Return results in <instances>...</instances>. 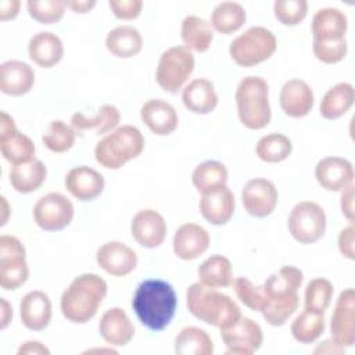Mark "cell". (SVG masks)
<instances>
[{
  "label": "cell",
  "mask_w": 355,
  "mask_h": 355,
  "mask_svg": "<svg viewBox=\"0 0 355 355\" xmlns=\"http://www.w3.org/2000/svg\"><path fill=\"white\" fill-rule=\"evenodd\" d=\"M98 330L103 340L111 347H123L135 336V327L129 316L119 306L110 308L101 315Z\"/></svg>",
  "instance_id": "25"
},
{
  "label": "cell",
  "mask_w": 355,
  "mask_h": 355,
  "mask_svg": "<svg viewBox=\"0 0 355 355\" xmlns=\"http://www.w3.org/2000/svg\"><path fill=\"white\" fill-rule=\"evenodd\" d=\"M226 354L251 355L258 351L263 343L261 326L250 318L239 316L232 323L219 329Z\"/></svg>",
  "instance_id": "11"
},
{
  "label": "cell",
  "mask_w": 355,
  "mask_h": 355,
  "mask_svg": "<svg viewBox=\"0 0 355 355\" xmlns=\"http://www.w3.org/2000/svg\"><path fill=\"white\" fill-rule=\"evenodd\" d=\"M354 237H355V227L354 223H349L347 227L341 229L338 234V250L340 252L354 261L355 259V252H354Z\"/></svg>",
  "instance_id": "48"
},
{
  "label": "cell",
  "mask_w": 355,
  "mask_h": 355,
  "mask_svg": "<svg viewBox=\"0 0 355 355\" xmlns=\"http://www.w3.org/2000/svg\"><path fill=\"white\" fill-rule=\"evenodd\" d=\"M304 282L302 272L291 265L282 266L262 284L263 301L261 313L272 326L284 324L298 309V288Z\"/></svg>",
  "instance_id": "1"
},
{
  "label": "cell",
  "mask_w": 355,
  "mask_h": 355,
  "mask_svg": "<svg viewBox=\"0 0 355 355\" xmlns=\"http://www.w3.org/2000/svg\"><path fill=\"white\" fill-rule=\"evenodd\" d=\"M35 85L32 67L19 60H8L0 65V90L8 96H24Z\"/></svg>",
  "instance_id": "26"
},
{
  "label": "cell",
  "mask_w": 355,
  "mask_h": 355,
  "mask_svg": "<svg viewBox=\"0 0 355 355\" xmlns=\"http://www.w3.org/2000/svg\"><path fill=\"white\" fill-rule=\"evenodd\" d=\"M121 121L119 110L115 105L104 104L97 110L94 116L87 118L82 112H75L71 116V126L75 129L76 133L83 130H94V135H105L116 129Z\"/></svg>",
  "instance_id": "30"
},
{
  "label": "cell",
  "mask_w": 355,
  "mask_h": 355,
  "mask_svg": "<svg viewBox=\"0 0 355 355\" xmlns=\"http://www.w3.org/2000/svg\"><path fill=\"white\" fill-rule=\"evenodd\" d=\"M355 100V89L348 82H340L330 87L320 100L319 112L324 119L333 121L345 115Z\"/></svg>",
  "instance_id": "31"
},
{
  "label": "cell",
  "mask_w": 355,
  "mask_h": 355,
  "mask_svg": "<svg viewBox=\"0 0 355 355\" xmlns=\"http://www.w3.org/2000/svg\"><path fill=\"white\" fill-rule=\"evenodd\" d=\"M178 300L173 287L159 279L141 282L133 295L132 306L147 329L154 331L164 330L175 316Z\"/></svg>",
  "instance_id": "2"
},
{
  "label": "cell",
  "mask_w": 355,
  "mask_h": 355,
  "mask_svg": "<svg viewBox=\"0 0 355 355\" xmlns=\"http://www.w3.org/2000/svg\"><path fill=\"white\" fill-rule=\"evenodd\" d=\"M197 273L200 283L208 287H230L233 283L232 262L229 258L219 254L208 257L198 266Z\"/></svg>",
  "instance_id": "36"
},
{
  "label": "cell",
  "mask_w": 355,
  "mask_h": 355,
  "mask_svg": "<svg viewBox=\"0 0 355 355\" xmlns=\"http://www.w3.org/2000/svg\"><path fill=\"white\" fill-rule=\"evenodd\" d=\"M67 1L62 0H28L26 8L29 15L40 24L58 22L65 12Z\"/></svg>",
  "instance_id": "43"
},
{
  "label": "cell",
  "mask_w": 355,
  "mask_h": 355,
  "mask_svg": "<svg viewBox=\"0 0 355 355\" xmlns=\"http://www.w3.org/2000/svg\"><path fill=\"white\" fill-rule=\"evenodd\" d=\"M240 122L252 130L269 125L272 112L269 105V86L261 76H245L240 80L234 94Z\"/></svg>",
  "instance_id": "5"
},
{
  "label": "cell",
  "mask_w": 355,
  "mask_h": 355,
  "mask_svg": "<svg viewBox=\"0 0 355 355\" xmlns=\"http://www.w3.org/2000/svg\"><path fill=\"white\" fill-rule=\"evenodd\" d=\"M331 340L340 347L355 344V291L345 288L340 293L330 322Z\"/></svg>",
  "instance_id": "14"
},
{
  "label": "cell",
  "mask_w": 355,
  "mask_h": 355,
  "mask_svg": "<svg viewBox=\"0 0 355 355\" xmlns=\"http://www.w3.org/2000/svg\"><path fill=\"white\" fill-rule=\"evenodd\" d=\"M333 293H334V287L330 280L323 277L312 279L306 284L305 294H304L305 311L324 313L326 309L330 306Z\"/></svg>",
  "instance_id": "42"
},
{
  "label": "cell",
  "mask_w": 355,
  "mask_h": 355,
  "mask_svg": "<svg viewBox=\"0 0 355 355\" xmlns=\"http://www.w3.org/2000/svg\"><path fill=\"white\" fill-rule=\"evenodd\" d=\"M313 92L302 79H288L280 89L279 101L286 115L291 118H302L308 115L313 107Z\"/></svg>",
  "instance_id": "22"
},
{
  "label": "cell",
  "mask_w": 355,
  "mask_h": 355,
  "mask_svg": "<svg viewBox=\"0 0 355 355\" xmlns=\"http://www.w3.org/2000/svg\"><path fill=\"white\" fill-rule=\"evenodd\" d=\"M75 129L61 119L51 121L42 136V141L44 143V146L55 154L67 153L75 144Z\"/></svg>",
  "instance_id": "41"
},
{
  "label": "cell",
  "mask_w": 355,
  "mask_h": 355,
  "mask_svg": "<svg viewBox=\"0 0 355 355\" xmlns=\"http://www.w3.org/2000/svg\"><path fill=\"white\" fill-rule=\"evenodd\" d=\"M110 8L119 19H135L140 15L143 8L141 0H110Z\"/></svg>",
  "instance_id": "47"
},
{
  "label": "cell",
  "mask_w": 355,
  "mask_h": 355,
  "mask_svg": "<svg viewBox=\"0 0 355 355\" xmlns=\"http://www.w3.org/2000/svg\"><path fill=\"white\" fill-rule=\"evenodd\" d=\"M96 6L94 0H72L67 1V7H69L73 12L86 14Z\"/></svg>",
  "instance_id": "52"
},
{
  "label": "cell",
  "mask_w": 355,
  "mask_h": 355,
  "mask_svg": "<svg viewBox=\"0 0 355 355\" xmlns=\"http://www.w3.org/2000/svg\"><path fill=\"white\" fill-rule=\"evenodd\" d=\"M200 212L202 218L215 226L226 225L234 214V196L232 190L223 184L201 193Z\"/></svg>",
  "instance_id": "18"
},
{
  "label": "cell",
  "mask_w": 355,
  "mask_h": 355,
  "mask_svg": "<svg viewBox=\"0 0 355 355\" xmlns=\"http://www.w3.org/2000/svg\"><path fill=\"white\" fill-rule=\"evenodd\" d=\"M247 19L245 8L237 1H222L211 12L209 24L214 31L230 35L237 32Z\"/></svg>",
  "instance_id": "35"
},
{
  "label": "cell",
  "mask_w": 355,
  "mask_h": 355,
  "mask_svg": "<svg viewBox=\"0 0 355 355\" xmlns=\"http://www.w3.org/2000/svg\"><path fill=\"white\" fill-rule=\"evenodd\" d=\"M18 355H49L50 351L46 345H43L40 341H33V340H29V341H25L17 351Z\"/></svg>",
  "instance_id": "51"
},
{
  "label": "cell",
  "mask_w": 355,
  "mask_h": 355,
  "mask_svg": "<svg viewBox=\"0 0 355 355\" xmlns=\"http://www.w3.org/2000/svg\"><path fill=\"white\" fill-rule=\"evenodd\" d=\"M0 151L11 165L35 159V144L26 135L21 133L14 119L4 111L0 114Z\"/></svg>",
  "instance_id": "13"
},
{
  "label": "cell",
  "mask_w": 355,
  "mask_h": 355,
  "mask_svg": "<svg viewBox=\"0 0 355 355\" xmlns=\"http://www.w3.org/2000/svg\"><path fill=\"white\" fill-rule=\"evenodd\" d=\"M324 313L304 311L291 322L290 330L298 343L311 344L324 333Z\"/></svg>",
  "instance_id": "38"
},
{
  "label": "cell",
  "mask_w": 355,
  "mask_h": 355,
  "mask_svg": "<svg viewBox=\"0 0 355 355\" xmlns=\"http://www.w3.org/2000/svg\"><path fill=\"white\" fill-rule=\"evenodd\" d=\"M194 69V55L184 46H175L164 51L158 60L155 80L168 93H178Z\"/></svg>",
  "instance_id": "8"
},
{
  "label": "cell",
  "mask_w": 355,
  "mask_h": 355,
  "mask_svg": "<svg viewBox=\"0 0 355 355\" xmlns=\"http://www.w3.org/2000/svg\"><path fill=\"white\" fill-rule=\"evenodd\" d=\"M273 12L279 22L293 26L306 17L308 3L305 0H279L273 4Z\"/></svg>",
  "instance_id": "44"
},
{
  "label": "cell",
  "mask_w": 355,
  "mask_h": 355,
  "mask_svg": "<svg viewBox=\"0 0 355 355\" xmlns=\"http://www.w3.org/2000/svg\"><path fill=\"white\" fill-rule=\"evenodd\" d=\"M175 352L178 355H212L214 343L204 329L187 326L175 338Z\"/></svg>",
  "instance_id": "37"
},
{
  "label": "cell",
  "mask_w": 355,
  "mask_h": 355,
  "mask_svg": "<svg viewBox=\"0 0 355 355\" xmlns=\"http://www.w3.org/2000/svg\"><path fill=\"white\" fill-rule=\"evenodd\" d=\"M65 187L79 201H92L104 190V176L86 165L75 166L65 175Z\"/></svg>",
  "instance_id": "20"
},
{
  "label": "cell",
  "mask_w": 355,
  "mask_h": 355,
  "mask_svg": "<svg viewBox=\"0 0 355 355\" xmlns=\"http://www.w3.org/2000/svg\"><path fill=\"white\" fill-rule=\"evenodd\" d=\"M144 150L143 133L132 125H123L107 133L94 148L96 161L107 169H119Z\"/></svg>",
  "instance_id": "6"
},
{
  "label": "cell",
  "mask_w": 355,
  "mask_h": 355,
  "mask_svg": "<svg viewBox=\"0 0 355 355\" xmlns=\"http://www.w3.org/2000/svg\"><path fill=\"white\" fill-rule=\"evenodd\" d=\"M276 47L277 40L272 31L265 26H252L233 39L229 54L237 65L248 68L269 60Z\"/></svg>",
  "instance_id": "7"
},
{
  "label": "cell",
  "mask_w": 355,
  "mask_h": 355,
  "mask_svg": "<svg viewBox=\"0 0 355 355\" xmlns=\"http://www.w3.org/2000/svg\"><path fill=\"white\" fill-rule=\"evenodd\" d=\"M186 304L194 318L218 329L232 323L241 315L234 300L200 282L189 286Z\"/></svg>",
  "instance_id": "4"
},
{
  "label": "cell",
  "mask_w": 355,
  "mask_h": 355,
  "mask_svg": "<svg viewBox=\"0 0 355 355\" xmlns=\"http://www.w3.org/2000/svg\"><path fill=\"white\" fill-rule=\"evenodd\" d=\"M180 37L190 51L205 53L214 40V29L209 21L198 15H187L182 21Z\"/></svg>",
  "instance_id": "33"
},
{
  "label": "cell",
  "mask_w": 355,
  "mask_h": 355,
  "mask_svg": "<svg viewBox=\"0 0 355 355\" xmlns=\"http://www.w3.org/2000/svg\"><path fill=\"white\" fill-rule=\"evenodd\" d=\"M96 261L103 270L115 277L128 276L137 266L136 252L121 241L104 243L96 252Z\"/></svg>",
  "instance_id": "17"
},
{
  "label": "cell",
  "mask_w": 355,
  "mask_h": 355,
  "mask_svg": "<svg viewBox=\"0 0 355 355\" xmlns=\"http://www.w3.org/2000/svg\"><path fill=\"white\" fill-rule=\"evenodd\" d=\"M33 219L46 232L62 230L73 219V204L61 193H49L35 204Z\"/></svg>",
  "instance_id": "12"
},
{
  "label": "cell",
  "mask_w": 355,
  "mask_h": 355,
  "mask_svg": "<svg viewBox=\"0 0 355 355\" xmlns=\"http://www.w3.org/2000/svg\"><path fill=\"white\" fill-rule=\"evenodd\" d=\"M291 236L302 244H312L319 241L326 232L324 209L313 201L297 202L287 220Z\"/></svg>",
  "instance_id": "10"
},
{
  "label": "cell",
  "mask_w": 355,
  "mask_h": 355,
  "mask_svg": "<svg viewBox=\"0 0 355 355\" xmlns=\"http://www.w3.org/2000/svg\"><path fill=\"white\" fill-rule=\"evenodd\" d=\"M166 230L164 216L151 208L137 211L130 223L132 237L144 248L159 247L166 237Z\"/></svg>",
  "instance_id": "16"
},
{
  "label": "cell",
  "mask_w": 355,
  "mask_h": 355,
  "mask_svg": "<svg viewBox=\"0 0 355 355\" xmlns=\"http://www.w3.org/2000/svg\"><path fill=\"white\" fill-rule=\"evenodd\" d=\"M47 168L40 159L12 165L10 169V183L18 193L28 194L36 191L46 180Z\"/></svg>",
  "instance_id": "34"
},
{
  "label": "cell",
  "mask_w": 355,
  "mask_h": 355,
  "mask_svg": "<svg viewBox=\"0 0 355 355\" xmlns=\"http://www.w3.org/2000/svg\"><path fill=\"white\" fill-rule=\"evenodd\" d=\"M173 252L183 261H193L209 247L208 232L197 223H183L173 234Z\"/></svg>",
  "instance_id": "21"
},
{
  "label": "cell",
  "mask_w": 355,
  "mask_h": 355,
  "mask_svg": "<svg viewBox=\"0 0 355 355\" xmlns=\"http://www.w3.org/2000/svg\"><path fill=\"white\" fill-rule=\"evenodd\" d=\"M191 182L200 193H204L214 187L226 184L227 169L219 161H204L194 168L191 173Z\"/></svg>",
  "instance_id": "40"
},
{
  "label": "cell",
  "mask_w": 355,
  "mask_h": 355,
  "mask_svg": "<svg viewBox=\"0 0 355 355\" xmlns=\"http://www.w3.org/2000/svg\"><path fill=\"white\" fill-rule=\"evenodd\" d=\"M1 205H3V218H1V226L3 225H6V222H7V215H8V204H7V201H6V198L4 197H1Z\"/></svg>",
  "instance_id": "54"
},
{
  "label": "cell",
  "mask_w": 355,
  "mask_h": 355,
  "mask_svg": "<svg viewBox=\"0 0 355 355\" xmlns=\"http://www.w3.org/2000/svg\"><path fill=\"white\" fill-rule=\"evenodd\" d=\"M105 47L115 57L130 58L141 51L143 37L135 26L121 25L107 33Z\"/></svg>",
  "instance_id": "32"
},
{
  "label": "cell",
  "mask_w": 355,
  "mask_h": 355,
  "mask_svg": "<svg viewBox=\"0 0 355 355\" xmlns=\"http://www.w3.org/2000/svg\"><path fill=\"white\" fill-rule=\"evenodd\" d=\"M341 212L343 215L349 220V223H354L355 211H354V184L347 186L341 190Z\"/></svg>",
  "instance_id": "49"
},
{
  "label": "cell",
  "mask_w": 355,
  "mask_h": 355,
  "mask_svg": "<svg viewBox=\"0 0 355 355\" xmlns=\"http://www.w3.org/2000/svg\"><path fill=\"white\" fill-rule=\"evenodd\" d=\"M29 277L24 244L10 234L0 236V287L17 290Z\"/></svg>",
  "instance_id": "9"
},
{
  "label": "cell",
  "mask_w": 355,
  "mask_h": 355,
  "mask_svg": "<svg viewBox=\"0 0 355 355\" xmlns=\"http://www.w3.org/2000/svg\"><path fill=\"white\" fill-rule=\"evenodd\" d=\"M237 298L250 309L261 311L263 301L262 286H254L247 277H236L232 283Z\"/></svg>",
  "instance_id": "45"
},
{
  "label": "cell",
  "mask_w": 355,
  "mask_h": 355,
  "mask_svg": "<svg viewBox=\"0 0 355 355\" xmlns=\"http://www.w3.org/2000/svg\"><path fill=\"white\" fill-rule=\"evenodd\" d=\"M21 7L19 0H1L0 1V19L8 21L18 15Z\"/></svg>",
  "instance_id": "50"
},
{
  "label": "cell",
  "mask_w": 355,
  "mask_h": 355,
  "mask_svg": "<svg viewBox=\"0 0 355 355\" xmlns=\"http://www.w3.org/2000/svg\"><path fill=\"white\" fill-rule=\"evenodd\" d=\"M51 301L46 293L40 290L29 291L19 304L21 322L29 330L42 331L51 320Z\"/></svg>",
  "instance_id": "24"
},
{
  "label": "cell",
  "mask_w": 355,
  "mask_h": 355,
  "mask_svg": "<svg viewBox=\"0 0 355 355\" xmlns=\"http://www.w3.org/2000/svg\"><path fill=\"white\" fill-rule=\"evenodd\" d=\"M140 118L157 136H168L173 133L179 123L178 112L173 105L161 98L146 101L140 108Z\"/></svg>",
  "instance_id": "23"
},
{
  "label": "cell",
  "mask_w": 355,
  "mask_h": 355,
  "mask_svg": "<svg viewBox=\"0 0 355 355\" xmlns=\"http://www.w3.org/2000/svg\"><path fill=\"white\" fill-rule=\"evenodd\" d=\"M318 183L329 191H341L354 182V166L343 157H326L315 166Z\"/></svg>",
  "instance_id": "19"
},
{
  "label": "cell",
  "mask_w": 355,
  "mask_h": 355,
  "mask_svg": "<svg viewBox=\"0 0 355 355\" xmlns=\"http://www.w3.org/2000/svg\"><path fill=\"white\" fill-rule=\"evenodd\" d=\"M293 150L291 140L282 133H269L262 136L257 146L255 153L263 162L277 164L288 158Z\"/></svg>",
  "instance_id": "39"
},
{
  "label": "cell",
  "mask_w": 355,
  "mask_h": 355,
  "mask_svg": "<svg viewBox=\"0 0 355 355\" xmlns=\"http://www.w3.org/2000/svg\"><path fill=\"white\" fill-rule=\"evenodd\" d=\"M312 50L319 61L324 64H337L347 55V40L313 42Z\"/></svg>",
  "instance_id": "46"
},
{
  "label": "cell",
  "mask_w": 355,
  "mask_h": 355,
  "mask_svg": "<svg viewBox=\"0 0 355 355\" xmlns=\"http://www.w3.org/2000/svg\"><path fill=\"white\" fill-rule=\"evenodd\" d=\"M183 105L193 114H209L218 105V94L214 83L204 78H197L183 87Z\"/></svg>",
  "instance_id": "28"
},
{
  "label": "cell",
  "mask_w": 355,
  "mask_h": 355,
  "mask_svg": "<svg viewBox=\"0 0 355 355\" xmlns=\"http://www.w3.org/2000/svg\"><path fill=\"white\" fill-rule=\"evenodd\" d=\"M0 304H1V323H0V329L4 330L8 323L11 322L12 318V308L11 305L7 302L6 298H0Z\"/></svg>",
  "instance_id": "53"
},
{
  "label": "cell",
  "mask_w": 355,
  "mask_h": 355,
  "mask_svg": "<svg viewBox=\"0 0 355 355\" xmlns=\"http://www.w3.org/2000/svg\"><path fill=\"white\" fill-rule=\"evenodd\" d=\"M105 294L107 283L103 277L96 273H83L75 277L62 293L61 313L72 323H86L96 316Z\"/></svg>",
  "instance_id": "3"
},
{
  "label": "cell",
  "mask_w": 355,
  "mask_h": 355,
  "mask_svg": "<svg viewBox=\"0 0 355 355\" xmlns=\"http://www.w3.org/2000/svg\"><path fill=\"white\" fill-rule=\"evenodd\" d=\"M28 53L36 65L51 68L61 61L64 55V44L55 33L39 32L29 39Z\"/></svg>",
  "instance_id": "29"
},
{
  "label": "cell",
  "mask_w": 355,
  "mask_h": 355,
  "mask_svg": "<svg viewBox=\"0 0 355 355\" xmlns=\"http://www.w3.org/2000/svg\"><path fill=\"white\" fill-rule=\"evenodd\" d=\"M279 200L276 186L263 178H255L248 180L241 191V201L245 211L255 218L269 216Z\"/></svg>",
  "instance_id": "15"
},
{
  "label": "cell",
  "mask_w": 355,
  "mask_h": 355,
  "mask_svg": "<svg viewBox=\"0 0 355 355\" xmlns=\"http://www.w3.org/2000/svg\"><path fill=\"white\" fill-rule=\"evenodd\" d=\"M347 15L334 7L320 8L312 18L313 42H336L345 39Z\"/></svg>",
  "instance_id": "27"
}]
</instances>
